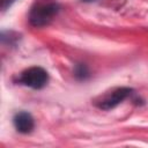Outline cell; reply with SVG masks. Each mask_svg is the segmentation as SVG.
<instances>
[{
  "instance_id": "5b68a950",
  "label": "cell",
  "mask_w": 148,
  "mask_h": 148,
  "mask_svg": "<svg viewBox=\"0 0 148 148\" xmlns=\"http://www.w3.org/2000/svg\"><path fill=\"white\" fill-rule=\"evenodd\" d=\"M75 75L79 79H86L88 76V71L84 65H77L75 69Z\"/></svg>"
},
{
  "instance_id": "8992f818",
  "label": "cell",
  "mask_w": 148,
  "mask_h": 148,
  "mask_svg": "<svg viewBox=\"0 0 148 148\" xmlns=\"http://www.w3.org/2000/svg\"><path fill=\"white\" fill-rule=\"evenodd\" d=\"M82 1H86V2H90V1H95V0H82Z\"/></svg>"
},
{
  "instance_id": "3957f363",
  "label": "cell",
  "mask_w": 148,
  "mask_h": 148,
  "mask_svg": "<svg viewBox=\"0 0 148 148\" xmlns=\"http://www.w3.org/2000/svg\"><path fill=\"white\" fill-rule=\"evenodd\" d=\"M132 89L131 88H125V87H121V88H117L114 90H112L110 94L105 95L98 103V108L103 109V110H110V109H113L116 108L119 103H121L123 101H125L131 94H132Z\"/></svg>"
},
{
  "instance_id": "6da1fadb",
  "label": "cell",
  "mask_w": 148,
  "mask_h": 148,
  "mask_svg": "<svg viewBox=\"0 0 148 148\" xmlns=\"http://www.w3.org/2000/svg\"><path fill=\"white\" fill-rule=\"evenodd\" d=\"M59 12V5L56 2H42L37 5L29 15V21L34 27L49 24Z\"/></svg>"
},
{
  "instance_id": "7a4b0ae2",
  "label": "cell",
  "mask_w": 148,
  "mask_h": 148,
  "mask_svg": "<svg viewBox=\"0 0 148 148\" xmlns=\"http://www.w3.org/2000/svg\"><path fill=\"white\" fill-rule=\"evenodd\" d=\"M49 80L47 72L42 67H30L20 74L18 82L32 89L43 88Z\"/></svg>"
},
{
  "instance_id": "277c9868",
  "label": "cell",
  "mask_w": 148,
  "mask_h": 148,
  "mask_svg": "<svg viewBox=\"0 0 148 148\" xmlns=\"http://www.w3.org/2000/svg\"><path fill=\"white\" fill-rule=\"evenodd\" d=\"M34 118L28 112H18L14 117V126L20 133H30L34 128Z\"/></svg>"
}]
</instances>
